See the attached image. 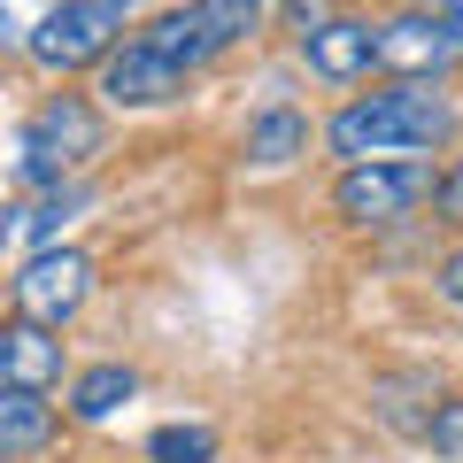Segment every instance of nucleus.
Segmentation results:
<instances>
[{
  "label": "nucleus",
  "instance_id": "1",
  "mask_svg": "<svg viewBox=\"0 0 463 463\" xmlns=\"http://www.w3.org/2000/svg\"><path fill=\"white\" fill-rule=\"evenodd\" d=\"M448 132H456V109L440 93H425L417 78H402L386 93H355L347 109H332L325 147L340 163H371V155H432L448 147Z\"/></svg>",
  "mask_w": 463,
  "mask_h": 463
},
{
  "label": "nucleus",
  "instance_id": "2",
  "mask_svg": "<svg viewBox=\"0 0 463 463\" xmlns=\"http://www.w3.org/2000/svg\"><path fill=\"white\" fill-rule=\"evenodd\" d=\"M100 109L93 100H78V93H54L47 109L32 116V124H24V139H16V178L24 185H39V194H47V185H62L70 170H85L100 155Z\"/></svg>",
  "mask_w": 463,
  "mask_h": 463
},
{
  "label": "nucleus",
  "instance_id": "3",
  "mask_svg": "<svg viewBox=\"0 0 463 463\" xmlns=\"http://www.w3.org/2000/svg\"><path fill=\"white\" fill-rule=\"evenodd\" d=\"M432 194H440V178H432L425 155H371V163H347L340 170L332 209H340L347 224H402V216L425 209Z\"/></svg>",
  "mask_w": 463,
  "mask_h": 463
},
{
  "label": "nucleus",
  "instance_id": "4",
  "mask_svg": "<svg viewBox=\"0 0 463 463\" xmlns=\"http://www.w3.org/2000/svg\"><path fill=\"white\" fill-rule=\"evenodd\" d=\"M255 24H263V0H185V8H163L139 39L163 47L178 70H201V62H216L224 47H240Z\"/></svg>",
  "mask_w": 463,
  "mask_h": 463
},
{
  "label": "nucleus",
  "instance_id": "5",
  "mask_svg": "<svg viewBox=\"0 0 463 463\" xmlns=\"http://www.w3.org/2000/svg\"><path fill=\"white\" fill-rule=\"evenodd\" d=\"M124 16H132V0H54L24 32V47H32L39 70H85L124 39Z\"/></svg>",
  "mask_w": 463,
  "mask_h": 463
},
{
  "label": "nucleus",
  "instance_id": "6",
  "mask_svg": "<svg viewBox=\"0 0 463 463\" xmlns=\"http://www.w3.org/2000/svg\"><path fill=\"white\" fill-rule=\"evenodd\" d=\"M8 294H16L24 317H39V325L62 332L70 317L93 301V255H78V248H62V240H47V248H39L32 263L8 279Z\"/></svg>",
  "mask_w": 463,
  "mask_h": 463
},
{
  "label": "nucleus",
  "instance_id": "7",
  "mask_svg": "<svg viewBox=\"0 0 463 463\" xmlns=\"http://www.w3.org/2000/svg\"><path fill=\"white\" fill-rule=\"evenodd\" d=\"M185 78H194V70H178L163 47H147V39H116V47L100 54V85H93V93L109 100V109H170V100L185 93Z\"/></svg>",
  "mask_w": 463,
  "mask_h": 463
},
{
  "label": "nucleus",
  "instance_id": "8",
  "mask_svg": "<svg viewBox=\"0 0 463 463\" xmlns=\"http://www.w3.org/2000/svg\"><path fill=\"white\" fill-rule=\"evenodd\" d=\"M301 62H309L325 85L371 78V70H379V24H364V16H325V24H309V32H301Z\"/></svg>",
  "mask_w": 463,
  "mask_h": 463
},
{
  "label": "nucleus",
  "instance_id": "9",
  "mask_svg": "<svg viewBox=\"0 0 463 463\" xmlns=\"http://www.w3.org/2000/svg\"><path fill=\"white\" fill-rule=\"evenodd\" d=\"M463 54V39L448 32V16L432 8V16H394V24H379V62L394 70V78H440L448 62Z\"/></svg>",
  "mask_w": 463,
  "mask_h": 463
},
{
  "label": "nucleus",
  "instance_id": "10",
  "mask_svg": "<svg viewBox=\"0 0 463 463\" xmlns=\"http://www.w3.org/2000/svg\"><path fill=\"white\" fill-rule=\"evenodd\" d=\"M0 379L32 386V394H54V386H62V332L16 309L8 325H0Z\"/></svg>",
  "mask_w": 463,
  "mask_h": 463
},
{
  "label": "nucleus",
  "instance_id": "11",
  "mask_svg": "<svg viewBox=\"0 0 463 463\" xmlns=\"http://www.w3.org/2000/svg\"><path fill=\"white\" fill-rule=\"evenodd\" d=\"M39 448H54V402L0 379V456H39Z\"/></svg>",
  "mask_w": 463,
  "mask_h": 463
},
{
  "label": "nucleus",
  "instance_id": "12",
  "mask_svg": "<svg viewBox=\"0 0 463 463\" xmlns=\"http://www.w3.org/2000/svg\"><path fill=\"white\" fill-rule=\"evenodd\" d=\"M132 394H139V371L132 364H93V371L70 379V417H78V425H109Z\"/></svg>",
  "mask_w": 463,
  "mask_h": 463
},
{
  "label": "nucleus",
  "instance_id": "13",
  "mask_svg": "<svg viewBox=\"0 0 463 463\" xmlns=\"http://www.w3.org/2000/svg\"><path fill=\"white\" fill-rule=\"evenodd\" d=\"M294 155H309V124H301L294 109H263L248 124V163L255 170H286Z\"/></svg>",
  "mask_w": 463,
  "mask_h": 463
},
{
  "label": "nucleus",
  "instance_id": "14",
  "mask_svg": "<svg viewBox=\"0 0 463 463\" xmlns=\"http://www.w3.org/2000/svg\"><path fill=\"white\" fill-rule=\"evenodd\" d=\"M147 463H216V432L209 425H155Z\"/></svg>",
  "mask_w": 463,
  "mask_h": 463
},
{
  "label": "nucleus",
  "instance_id": "15",
  "mask_svg": "<svg viewBox=\"0 0 463 463\" xmlns=\"http://www.w3.org/2000/svg\"><path fill=\"white\" fill-rule=\"evenodd\" d=\"M417 432H425L440 456H463V394H432V410H425Z\"/></svg>",
  "mask_w": 463,
  "mask_h": 463
},
{
  "label": "nucleus",
  "instance_id": "16",
  "mask_svg": "<svg viewBox=\"0 0 463 463\" xmlns=\"http://www.w3.org/2000/svg\"><path fill=\"white\" fill-rule=\"evenodd\" d=\"M432 286H440V301H448V309H463V248L440 263V279H432Z\"/></svg>",
  "mask_w": 463,
  "mask_h": 463
},
{
  "label": "nucleus",
  "instance_id": "17",
  "mask_svg": "<svg viewBox=\"0 0 463 463\" xmlns=\"http://www.w3.org/2000/svg\"><path fill=\"white\" fill-rule=\"evenodd\" d=\"M440 209H448V216H456V224H463V163H456V170H448V178H440Z\"/></svg>",
  "mask_w": 463,
  "mask_h": 463
},
{
  "label": "nucleus",
  "instance_id": "18",
  "mask_svg": "<svg viewBox=\"0 0 463 463\" xmlns=\"http://www.w3.org/2000/svg\"><path fill=\"white\" fill-rule=\"evenodd\" d=\"M440 16H448V32L463 39V0H440Z\"/></svg>",
  "mask_w": 463,
  "mask_h": 463
},
{
  "label": "nucleus",
  "instance_id": "19",
  "mask_svg": "<svg viewBox=\"0 0 463 463\" xmlns=\"http://www.w3.org/2000/svg\"><path fill=\"white\" fill-rule=\"evenodd\" d=\"M8 39H16V16H8V0H0V47H8Z\"/></svg>",
  "mask_w": 463,
  "mask_h": 463
},
{
  "label": "nucleus",
  "instance_id": "20",
  "mask_svg": "<svg viewBox=\"0 0 463 463\" xmlns=\"http://www.w3.org/2000/svg\"><path fill=\"white\" fill-rule=\"evenodd\" d=\"M0 463H16V456H0Z\"/></svg>",
  "mask_w": 463,
  "mask_h": 463
}]
</instances>
